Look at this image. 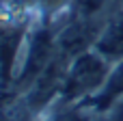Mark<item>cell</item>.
Here are the masks:
<instances>
[{"label": "cell", "mask_w": 123, "mask_h": 121, "mask_svg": "<svg viewBox=\"0 0 123 121\" xmlns=\"http://www.w3.org/2000/svg\"><path fill=\"white\" fill-rule=\"evenodd\" d=\"M121 97H123V58L110 67V74H108L104 87L89 100L97 110H110Z\"/></svg>", "instance_id": "cell-3"}, {"label": "cell", "mask_w": 123, "mask_h": 121, "mask_svg": "<svg viewBox=\"0 0 123 121\" xmlns=\"http://www.w3.org/2000/svg\"><path fill=\"white\" fill-rule=\"evenodd\" d=\"M110 67L112 65L106 58H102L95 50L82 52L80 56L69 61L67 71H65V80L61 87L63 100L76 102V100L93 97L104 87V82L110 74Z\"/></svg>", "instance_id": "cell-1"}, {"label": "cell", "mask_w": 123, "mask_h": 121, "mask_svg": "<svg viewBox=\"0 0 123 121\" xmlns=\"http://www.w3.org/2000/svg\"><path fill=\"white\" fill-rule=\"evenodd\" d=\"M93 50L102 58H106L110 65L119 63L123 58V6L108 13Z\"/></svg>", "instance_id": "cell-2"}]
</instances>
